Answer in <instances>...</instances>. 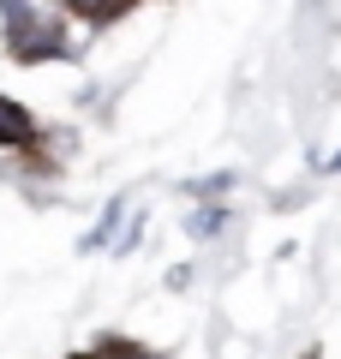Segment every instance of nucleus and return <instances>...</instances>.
Here are the masks:
<instances>
[{"label": "nucleus", "mask_w": 341, "mask_h": 359, "mask_svg": "<svg viewBox=\"0 0 341 359\" xmlns=\"http://www.w3.org/2000/svg\"><path fill=\"white\" fill-rule=\"evenodd\" d=\"M0 144H36V120L13 96H0Z\"/></svg>", "instance_id": "f257e3e1"}, {"label": "nucleus", "mask_w": 341, "mask_h": 359, "mask_svg": "<svg viewBox=\"0 0 341 359\" xmlns=\"http://www.w3.org/2000/svg\"><path fill=\"white\" fill-rule=\"evenodd\" d=\"M186 228L198 233V240H210V233L222 228V210H210V204H203V210H192V222H186Z\"/></svg>", "instance_id": "7ed1b4c3"}, {"label": "nucleus", "mask_w": 341, "mask_h": 359, "mask_svg": "<svg viewBox=\"0 0 341 359\" xmlns=\"http://www.w3.org/2000/svg\"><path fill=\"white\" fill-rule=\"evenodd\" d=\"M305 359H323V353H317V347H312V353H305Z\"/></svg>", "instance_id": "39448f33"}, {"label": "nucleus", "mask_w": 341, "mask_h": 359, "mask_svg": "<svg viewBox=\"0 0 341 359\" xmlns=\"http://www.w3.org/2000/svg\"><path fill=\"white\" fill-rule=\"evenodd\" d=\"M120 222H126V198H114V204H108V216H102L96 228H90L84 240H78V252H102V245H108V233L120 228Z\"/></svg>", "instance_id": "f03ea898"}, {"label": "nucleus", "mask_w": 341, "mask_h": 359, "mask_svg": "<svg viewBox=\"0 0 341 359\" xmlns=\"http://www.w3.org/2000/svg\"><path fill=\"white\" fill-rule=\"evenodd\" d=\"M114 347V359H150V353H138V347H120V341H108Z\"/></svg>", "instance_id": "20e7f679"}]
</instances>
